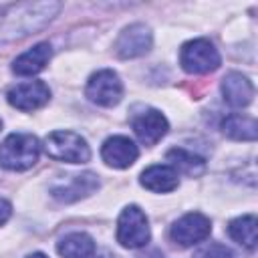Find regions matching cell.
<instances>
[{
	"mask_svg": "<svg viewBox=\"0 0 258 258\" xmlns=\"http://www.w3.org/2000/svg\"><path fill=\"white\" fill-rule=\"evenodd\" d=\"M60 10L58 2H20L0 8V40H16L42 30Z\"/></svg>",
	"mask_w": 258,
	"mask_h": 258,
	"instance_id": "6da1fadb",
	"label": "cell"
},
{
	"mask_svg": "<svg viewBox=\"0 0 258 258\" xmlns=\"http://www.w3.org/2000/svg\"><path fill=\"white\" fill-rule=\"evenodd\" d=\"M40 143L32 133H10L0 143V165L10 171H24L38 161Z\"/></svg>",
	"mask_w": 258,
	"mask_h": 258,
	"instance_id": "7a4b0ae2",
	"label": "cell"
},
{
	"mask_svg": "<svg viewBox=\"0 0 258 258\" xmlns=\"http://www.w3.org/2000/svg\"><path fill=\"white\" fill-rule=\"evenodd\" d=\"M44 151L48 157L69 163H87L91 159V149L75 131H52L44 139Z\"/></svg>",
	"mask_w": 258,
	"mask_h": 258,
	"instance_id": "3957f363",
	"label": "cell"
},
{
	"mask_svg": "<svg viewBox=\"0 0 258 258\" xmlns=\"http://www.w3.org/2000/svg\"><path fill=\"white\" fill-rule=\"evenodd\" d=\"M179 62L189 75H206L220 67V52L208 38H194L181 46Z\"/></svg>",
	"mask_w": 258,
	"mask_h": 258,
	"instance_id": "277c9868",
	"label": "cell"
},
{
	"mask_svg": "<svg viewBox=\"0 0 258 258\" xmlns=\"http://www.w3.org/2000/svg\"><path fill=\"white\" fill-rule=\"evenodd\" d=\"M149 224L147 216L139 206L123 208L117 220V242L125 248H141L149 242Z\"/></svg>",
	"mask_w": 258,
	"mask_h": 258,
	"instance_id": "5b68a950",
	"label": "cell"
},
{
	"mask_svg": "<svg viewBox=\"0 0 258 258\" xmlns=\"http://www.w3.org/2000/svg\"><path fill=\"white\" fill-rule=\"evenodd\" d=\"M85 93H87L89 101H93L101 107H113L123 97V83L115 71L103 69L89 77Z\"/></svg>",
	"mask_w": 258,
	"mask_h": 258,
	"instance_id": "8992f818",
	"label": "cell"
},
{
	"mask_svg": "<svg viewBox=\"0 0 258 258\" xmlns=\"http://www.w3.org/2000/svg\"><path fill=\"white\" fill-rule=\"evenodd\" d=\"M212 232V222L200 212H189L181 216L177 222H173L169 230V238L179 246H194L204 242Z\"/></svg>",
	"mask_w": 258,
	"mask_h": 258,
	"instance_id": "52a82bcc",
	"label": "cell"
},
{
	"mask_svg": "<svg viewBox=\"0 0 258 258\" xmlns=\"http://www.w3.org/2000/svg\"><path fill=\"white\" fill-rule=\"evenodd\" d=\"M8 103L18 111H36L50 99V89L42 81L18 83L6 93Z\"/></svg>",
	"mask_w": 258,
	"mask_h": 258,
	"instance_id": "ba28073f",
	"label": "cell"
},
{
	"mask_svg": "<svg viewBox=\"0 0 258 258\" xmlns=\"http://www.w3.org/2000/svg\"><path fill=\"white\" fill-rule=\"evenodd\" d=\"M151 42H153V36H151L149 26L137 22V24L123 28V32L119 34L115 42V50L121 58H135V56L145 54L151 48Z\"/></svg>",
	"mask_w": 258,
	"mask_h": 258,
	"instance_id": "9c48e42d",
	"label": "cell"
},
{
	"mask_svg": "<svg viewBox=\"0 0 258 258\" xmlns=\"http://www.w3.org/2000/svg\"><path fill=\"white\" fill-rule=\"evenodd\" d=\"M97 187H99L97 175L91 173V171H87V173L71 175L69 179H62V181L54 183V185L50 187V194H52L54 200L64 202V204H71V202H77V200H81V198L91 196Z\"/></svg>",
	"mask_w": 258,
	"mask_h": 258,
	"instance_id": "30bf717a",
	"label": "cell"
},
{
	"mask_svg": "<svg viewBox=\"0 0 258 258\" xmlns=\"http://www.w3.org/2000/svg\"><path fill=\"white\" fill-rule=\"evenodd\" d=\"M131 127L135 131V135L139 137L141 143L145 145H155L169 129V123L165 119V115L157 109H145L143 113L135 115L131 119Z\"/></svg>",
	"mask_w": 258,
	"mask_h": 258,
	"instance_id": "8fae6325",
	"label": "cell"
},
{
	"mask_svg": "<svg viewBox=\"0 0 258 258\" xmlns=\"http://www.w3.org/2000/svg\"><path fill=\"white\" fill-rule=\"evenodd\" d=\"M137 155H139L137 145L125 135H113V137L105 139V143L101 147L103 161L115 169H125L129 165H133Z\"/></svg>",
	"mask_w": 258,
	"mask_h": 258,
	"instance_id": "7c38bea8",
	"label": "cell"
},
{
	"mask_svg": "<svg viewBox=\"0 0 258 258\" xmlns=\"http://www.w3.org/2000/svg\"><path fill=\"white\" fill-rule=\"evenodd\" d=\"M222 95L230 107H248L254 99V85L242 73H228L222 79Z\"/></svg>",
	"mask_w": 258,
	"mask_h": 258,
	"instance_id": "4fadbf2b",
	"label": "cell"
},
{
	"mask_svg": "<svg viewBox=\"0 0 258 258\" xmlns=\"http://www.w3.org/2000/svg\"><path fill=\"white\" fill-rule=\"evenodd\" d=\"M50 56H52V46L48 42H38L32 48H28L26 52H22L20 56L14 58L12 71L20 77H32L48 64Z\"/></svg>",
	"mask_w": 258,
	"mask_h": 258,
	"instance_id": "5bb4252c",
	"label": "cell"
},
{
	"mask_svg": "<svg viewBox=\"0 0 258 258\" xmlns=\"http://www.w3.org/2000/svg\"><path fill=\"white\" fill-rule=\"evenodd\" d=\"M139 181L149 191L167 194V191H173L177 187L179 175L171 165H151L141 173Z\"/></svg>",
	"mask_w": 258,
	"mask_h": 258,
	"instance_id": "9a60e30c",
	"label": "cell"
},
{
	"mask_svg": "<svg viewBox=\"0 0 258 258\" xmlns=\"http://www.w3.org/2000/svg\"><path fill=\"white\" fill-rule=\"evenodd\" d=\"M56 252L62 258H91L97 252V246L89 234L73 232V234H67L56 244Z\"/></svg>",
	"mask_w": 258,
	"mask_h": 258,
	"instance_id": "2e32d148",
	"label": "cell"
},
{
	"mask_svg": "<svg viewBox=\"0 0 258 258\" xmlns=\"http://www.w3.org/2000/svg\"><path fill=\"white\" fill-rule=\"evenodd\" d=\"M222 131L236 141H254L256 139V119L240 113H232L222 121Z\"/></svg>",
	"mask_w": 258,
	"mask_h": 258,
	"instance_id": "e0dca14e",
	"label": "cell"
},
{
	"mask_svg": "<svg viewBox=\"0 0 258 258\" xmlns=\"http://www.w3.org/2000/svg\"><path fill=\"white\" fill-rule=\"evenodd\" d=\"M256 216L254 214H246V216H240V218H234L230 224H228V234L234 242H238L240 246L248 248V250H254L256 248Z\"/></svg>",
	"mask_w": 258,
	"mask_h": 258,
	"instance_id": "ac0fdd59",
	"label": "cell"
},
{
	"mask_svg": "<svg viewBox=\"0 0 258 258\" xmlns=\"http://www.w3.org/2000/svg\"><path fill=\"white\" fill-rule=\"evenodd\" d=\"M167 161L169 165L175 169V171H181V173H187V175H200L204 169H206V161L200 157V155H194L191 151L187 149H181V147H173L167 151Z\"/></svg>",
	"mask_w": 258,
	"mask_h": 258,
	"instance_id": "d6986e66",
	"label": "cell"
},
{
	"mask_svg": "<svg viewBox=\"0 0 258 258\" xmlns=\"http://www.w3.org/2000/svg\"><path fill=\"white\" fill-rule=\"evenodd\" d=\"M194 258H232V250L220 242H212V244H206L202 246Z\"/></svg>",
	"mask_w": 258,
	"mask_h": 258,
	"instance_id": "ffe728a7",
	"label": "cell"
},
{
	"mask_svg": "<svg viewBox=\"0 0 258 258\" xmlns=\"http://www.w3.org/2000/svg\"><path fill=\"white\" fill-rule=\"evenodd\" d=\"M10 214H12V206H10L6 200L0 198V226L10 218Z\"/></svg>",
	"mask_w": 258,
	"mask_h": 258,
	"instance_id": "44dd1931",
	"label": "cell"
},
{
	"mask_svg": "<svg viewBox=\"0 0 258 258\" xmlns=\"http://www.w3.org/2000/svg\"><path fill=\"white\" fill-rule=\"evenodd\" d=\"M91 258H119V256H115L113 252H107V250H103V252H95Z\"/></svg>",
	"mask_w": 258,
	"mask_h": 258,
	"instance_id": "7402d4cb",
	"label": "cell"
},
{
	"mask_svg": "<svg viewBox=\"0 0 258 258\" xmlns=\"http://www.w3.org/2000/svg\"><path fill=\"white\" fill-rule=\"evenodd\" d=\"M26 258H46L42 252H34V254H30V256H26Z\"/></svg>",
	"mask_w": 258,
	"mask_h": 258,
	"instance_id": "603a6c76",
	"label": "cell"
},
{
	"mask_svg": "<svg viewBox=\"0 0 258 258\" xmlns=\"http://www.w3.org/2000/svg\"><path fill=\"white\" fill-rule=\"evenodd\" d=\"M0 129H2V119H0Z\"/></svg>",
	"mask_w": 258,
	"mask_h": 258,
	"instance_id": "cb8c5ba5",
	"label": "cell"
}]
</instances>
